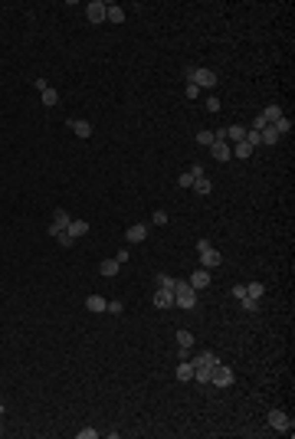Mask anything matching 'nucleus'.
<instances>
[{
	"label": "nucleus",
	"instance_id": "1",
	"mask_svg": "<svg viewBox=\"0 0 295 439\" xmlns=\"http://www.w3.org/2000/svg\"><path fill=\"white\" fill-rule=\"evenodd\" d=\"M174 305H177V308H184V311L197 308V289L190 282H184V279L174 285Z\"/></svg>",
	"mask_w": 295,
	"mask_h": 439
},
{
	"label": "nucleus",
	"instance_id": "2",
	"mask_svg": "<svg viewBox=\"0 0 295 439\" xmlns=\"http://www.w3.org/2000/svg\"><path fill=\"white\" fill-rule=\"evenodd\" d=\"M184 75H187V82H194L197 89H213V85H217V73H213V69H197V66H187Z\"/></svg>",
	"mask_w": 295,
	"mask_h": 439
},
{
	"label": "nucleus",
	"instance_id": "3",
	"mask_svg": "<svg viewBox=\"0 0 295 439\" xmlns=\"http://www.w3.org/2000/svg\"><path fill=\"white\" fill-rule=\"evenodd\" d=\"M210 384H213V387H230V384H233V370H230L226 364H213Z\"/></svg>",
	"mask_w": 295,
	"mask_h": 439
},
{
	"label": "nucleus",
	"instance_id": "4",
	"mask_svg": "<svg viewBox=\"0 0 295 439\" xmlns=\"http://www.w3.org/2000/svg\"><path fill=\"white\" fill-rule=\"evenodd\" d=\"M266 420H269V426H272L276 433H292V420H289L282 410H269Z\"/></svg>",
	"mask_w": 295,
	"mask_h": 439
},
{
	"label": "nucleus",
	"instance_id": "5",
	"mask_svg": "<svg viewBox=\"0 0 295 439\" xmlns=\"http://www.w3.org/2000/svg\"><path fill=\"white\" fill-rule=\"evenodd\" d=\"M69 223H73V217H69V213L63 210V207H59V210H53V223H49V236H59V233H63L66 226H69Z\"/></svg>",
	"mask_w": 295,
	"mask_h": 439
},
{
	"label": "nucleus",
	"instance_id": "6",
	"mask_svg": "<svg viewBox=\"0 0 295 439\" xmlns=\"http://www.w3.org/2000/svg\"><path fill=\"white\" fill-rule=\"evenodd\" d=\"M197 253H200V265L203 269H217V265L223 262L220 249H213V246H203V249H197Z\"/></svg>",
	"mask_w": 295,
	"mask_h": 439
},
{
	"label": "nucleus",
	"instance_id": "7",
	"mask_svg": "<svg viewBox=\"0 0 295 439\" xmlns=\"http://www.w3.org/2000/svg\"><path fill=\"white\" fill-rule=\"evenodd\" d=\"M85 17H89V23H105V3L102 0L85 3Z\"/></svg>",
	"mask_w": 295,
	"mask_h": 439
},
{
	"label": "nucleus",
	"instance_id": "8",
	"mask_svg": "<svg viewBox=\"0 0 295 439\" xmlns=\"http://www.w3.org/2000/svg\"><path fill=\"white\" fill-rule=\"evenodd\" d=\"M69 128L75 131V138H82V141L85 138H92V121H85V118H73L69 121Z\"/></svg>",
	"mask_w": 295,
	"mask_h": 439
},
{
	"label": "nucleus",
	"instance_id": "9",
	"mask_svg": "<svg viewBox=\"0 0 295 439\" xmlns=\"http://www.w3.org/2000/svg\"><path fill=\"white\" fill-rule=\"evenodd\" d=\"M125 239H128V243H145L148 239V226L145 223H131L128 233H125Z\"/></svg>",
	"mask_w": 295,
	"mask_h": 439
},
{
	"label": "nucleus",
	"instance_id": "10",
	"mask_svg": "<svg viewBox=\"0 0 295 439\" xmlns=\"http://www.w3.org/2000/svg\"><path fill=\"white\" fill-rule=\"evenodd\" d=\"M187 282L194 285L197 292H200V289H207V285H210V269H203V265H200V269H197V272L190 275V279H187Z\"/></svg>",
	"mask_w": 295,
	"mask_h": 439
},
{
	"label": "nucleus",
	"instance_id": "11",
	"mask_svg": "<svg viewBox=\"0 0 295 439\" xmlns=\"http://www.w3.org/2000/svg\"><path fill=\"white\" fill-rule=\"evenodd\" d=\"M210 154L217 157V161H230V157H233V147L226 145V141H213V145H210Z\"/></svg>",
	"mask_w": 295,
	"mask_h": 439
},
{
	"label": "nucleus",
	"instance_id": "12",
	"mask_svg": "<svg viewBox=\"0 0 295 439\" xmlns=\"http://www.w3.org/2000/svg\"><path fill=\"white\" fill-rule=\"evenodd\" d=\"M89 229H92V226H89V220H73V223L66 226V233H69L73 239H79V236H85Z\"/></svg>",
	"mask_w": 295,
	"mask_h": 439
},
{
	"label": "nucleus",
	"instance_id": "13",
	"mask_svg": "<svg viewBox=\"0 0 295 439\" xmlns=\"http://www.w3.org/2000/svg\"><path fill=\"white\" fill-rule=\"evenodd\" d=\"M154 305L157 308H171V305H174V289H157L154 292Z\"/></svg>",
	"mask_w": 295,
	"mask_h": 439
},
{
	"label": "nucleus",
	"instance_id": "14",
	"mask_svg": "<svg viewBox=\"0 0 295 439\" xmlns=\"http://www.w3.org/2000/svg\"><path fill=\"white\" fill-rule=\"evenodd\" d=\"M85 308L92 311V315H102V311H109V302H105L102 295H89V298H85Z\"/></svg>",
	"mask_w": 295,
	"mask_h": 439
},
{
	"label": "nucleus",
	"instance_id": "15",
	"mask_svg": "<svg viewBox=\"0 0 295 439\" xmlns=\"http://www.w3.org/2000/svg\"><path fill=\"white\" fill-rule=\"evenodd\" d=\"M105 20L109 23H125V10L118 3H105Z\"/></svg>",
	"mask_w": 295,
	"mask_h": 439
},
{
	"label": "nucleus",
	"instance_id": "16",
	"mask_svg": "<svg viewBox=\"0 0 295 439\" xmlns=\"http://www.w3.org/2000/svg\"><path fill=\"white\" fill-rule=\"evenodd\" d=\"M259 118L266 121V125H276V121L282 118V109H279V105H266V109H262V115H259Z\"/></svg>",
	"mask_w": 295,
	"mask_h": 439
},
{
	"label": "nucleus",
	"instance_id": "17",
	"mask_svg": "<svg viewBox=\"0 0 295 439\" xmlns=\"http://www.w3.org/2000/svg\"><path fill=\"white\" fill-rule=\"evenodd\" d=\"M174 377L177 380H194V364H190V361H181L177 370H174Z\"/></svg>",
	"mask_w": 295,
	"mask_h": 439
},
{
	"label": "nucleus",
	"instance_id": "18",
	"mask_svg": "<svg viewBox=\"0 0 295 439\" xmlns=\"http://www.w3.org/2000/svg\"><path fill=\"white\" fill-rule=\"evenodd\" d=\"M118 269H121V262H118V259H102V275H105V279L118 275Z\"/></svg>",
	"mask_w": 295,
	"mask_h": 439
},
{
	"label": "nucleus",
	"instance_id": "19",
	"mask_svg": "<svg viewBox=\"0 0 295 439\" xmlns=\"http://www.w3.org/2000/svg\"><path fill=\"white\" fill-rule=\"evenodd\" d=\"M190 364H207V367H213V364H220V357H217V354H213V351H203V354H197L194 357V361H190Z\"/></svg>",
	"mask_w": 295,
	"mask_h": 439
},
{
	"label": "nucleus",
	"instance_id": "20",
	"mask_svg": "<svg viewBox=\"0 0 295 439\" xmlns=\"http://www.w3.org/2000/svg\"><path fill=\"white\" fill-rule=\"evenodd\" d=\"M259 138H262V145H279V131L272 128V125H266V128H259Z\"/></svg>",
	"mask_w": 295,
	"mask_h": 439
},
{
	"label": "nucleus",
	"instance_id": "21",
	"mask_svg": "<svg viewBox=\"0 0 295 439\" xmlns=\"http://www.w3.org/2000/svg\"><path fill=\"white\" fill-rule=\"evenodd\" d=\"M174 338H177V344H181V351L194 348V334H190V331H184V328H181V331L174 334Z\"/></svg>",
	"mask_w": 295,
	"mask_h": 439
},
{
	"label": "nucleus",
	"instance_id": "22",
	"mask_svg": "<svg viewBox=\"0 0 295 439\" xmlns=\"http://www.w3.org/2000/svg\"><path fill=\"white\" fill-rule=\"evenodd\" d=\"M210 370H213V367L197 364V367H194V380H200V384H210Z\"/></svg>",
	"mask_w": 295,
	"mask_h": 439
},
{
	"label": "nucleus",
	"instance_id": "23",
	"mask_svg": "<svg viewBox=\"0 0 295 439\" xmlns=\"http://www.w3.org/2000/svg\"><path fill=\"white\" fill-rule=\"evenodd\" d=\"M39 95H43V105H46V109H53L56 102H59V92H56V89H49V85H46L43 92H39Z\"/></svg>",
	"mask_w": 295,
	"mask_h": 439
},
{
	"label": "nucleus",
	"instance_id": "24",
	"mask_svg": "<svg viewBox=\"0 0 295 439\" xmlns=\"http://www.w3.org/2000/svg\"><path fill=\"white\" fill-rule=\"evenodd\" d=\"M226 138H230V141H243V138H246V128H243V125H230V128H226Z\"/></svg>",
	"mask_w": 295,
	"mask_h": 439
},
{
	"label": "nucleus",
	"instance_id": "25",
	"mask_svg": "<svg viewBox=\"0 0 295 439\" xmlns=\"http://www.w3.org/2000/svg\"><path fill=\"white\" fill-rule=\"evenodd\" d=\"M272 128L279 131V138H282V135H289V131H292V118H286V115H282V118H279L276 125H272Z\"/></svg>",
	"mask_w": 295,
	"mask_h": 439
},
{
	"label": "nucleus",
	"instance_id": "26",
	"mask_svg": "<svg viewBox=\"0 0 295 439\" xmlns=\"http://www.w3.org/2000/svg\"><path fill=\"white\" fill-rule=\"evenodd\" d=\"M262 292H266V289H262V282H249V285H246V295H249V298H256V302L262 298Z\"/></svg>",
	"mask_w": 295,
	"mask_h": 439
},
{
	"label": "nucleus",
	"instance_id": "27",
	"mask_svg": "<svg viewBox=\"0 0 295 439\" xmlns=\"http://www.w3.org/2000/svg\"><path fill=\"white\" fill-rule=\"evenodd\" d=\"M249 154H253V145H246V141H236V157H240V161H246Z\"/></svg>",
	"mask_w": 295,
	"mask_h": 439
},
{
	"label": "nucleus",
	"instance_id": "28",
	"mask_svg": "<svg viewBox=\"0 0 295 439\" xmlns=\"http://www.w3.org/2000/svg\"><path fill=\"white\" fill-rule=\"evenodd\" d=\"M194 190H197V193H210V190H213V183L207 181V177H197V181H194Z\"/></svg>",
	"mask_w": 295,
	"mask_h": 439
},
{
	"label": "nucleus",
	"instance_id": "29",
	"mask_svg": "<svg viewBox=\"0 0 295 439\" xmlns=\"http://www.w3.org/2000/svg\"><path fill=\"white\" fill-rule=\"evenodd\" d=\"M197 145L210 147V145H213V131H197Z\"/></svg>",
	"mask_w": 295,
	"mask_h": 439
},
{
	"label": "nucleus",
	"instance_id": "30",
	"mask_svg": "<svg viewBox=\"0 0 295 439\" xmlns=\"http://www.w3.org/2000/svg\"><path fill=\"white\" fill-rule=\"evenodd\" d=\"M243 141H246V145H262V138H259V131H253V128H246V138H243Z\"/></svg>",
	"mask_w": 295,
	"mask_h": 439
},
{
	"label": "nucleus",
	"instance_id": "31",
	"mask_svg": "<svg viewBox=\"0 0 295 439\" xmlns=\"http://www.w3.org/2000/svg\"><path fill=\"white\" fill-rule=\"evenodd\" d=\"M194 181H197V177L190 174V171H184V174L177 177V183H181V187H184V190H187V187H194Z\"/></svg>",
	"mask_w": 295,
	"mask_h": 439
},
{
	"label": "nucleus",
	"instance_id": "32",
	"mask_svg": "<svg viewBox=\"0 0 295 439\" xmlns=\"http://www.w3.org/2000/svg\"><path fill=\"white\" fill-rule=\"evenodd\" d=\"M177 279H171V275H157V289H174Z\"/></svg>",
	"mask_w": 295,
	"mask_h": 439
},
{
	"label": "nucleus",
	"instance_id": "33",
	"mask_svg": "<svg viewBox=\"0 0 295 439\" xmlns=\"http://www.w3.org/2000/svg\"><path fill=\"white\" fill-rule=\"evenodd\" d=\"M99 436V430H92V426H82V430H79V439H95Z\"/></svg>",
	"mask_w": 295,
	"mask_h": 439
},
{
	"label": "nucleus",
	"instance_id": "34",
	"mask_svg": "<svg viewBox=\"0 0 295 439\" xmlns=\"http://www.w3.org/2000/svg\"><path fill=\"white\" fill-rule=\"evenodd\" d=\"M56 243H59V246H73L75 239H73V236H69V233H66V229H63V233H59V236H56Z\"/></svg>",
	"mask_w": 295,
	"mask_h": 439
},
{
	"label": "nucleus",
	"instance_id": "35",
	"mask_svg": "<svg viewBox=\"0 0 295 439\" xmlns=\"http://www.w3.org/2000/svg\"><path fill=\"white\" fill-rule=\"evenodd\" d=\"M184 95H187V99H197V95H200V89H197L194 82H187V85H184Z\"/></svg>",
	"mask_w": 295,
	"mask_h": 439
},
{
	"label": "nucleus",
	"instance_id": "36",
	"mask_svg": "<svg viewBox=\"0 0 295 439\" xmlns=\"http://www.w3.org/2000/svg\"><path fill=\"white\" fill-rule=\"evenodd\" d=\"M240 302H243V308H246V311H256L259 308V302H256V298H249V295H246V298H240Z\"/></svg>",
	"mask_w": 295,
	"mask_h": 439
},
{
	"label": "nucleus",
	"instance_id": "37",
	"mask_svg": "<svg viewBox=\"0 0 295 439\" xmlns=\"http://www.w3.org/2000/svg\"><path fill=\"white\" fill-rule=\"evenodd\" d=\"M207 111H220V99H217V95L207 99Z\"/></svg>",
	"mask_w": 295,
	"mask_h": 439
},
{
	"label": "nucleus",
	"instance_id": "38",
	"mask_svg": "<svg viewBox=\"0 0 295 439\" xmlns=\"http://www.w3.org/2000/svg\"><path fill=\"white\" fill-rule=\"evenodd\" d=\"M151 220H154L157 226H164V223H167V213H164V210H154V217H151Z\"/></svg>",
	"mask_w": 295,
	"mask_h": 439
},
{
	"label": "nucleus",
	"instance_id": "39",
	"mask_svg": "<svg viewBox=\"0 0 295 439\" xmlns=\"http://www.w3.org/2000/svg\"><path fill=\"white\" fill-rule=\"evenodd\" d=\"M233 298H246V285H233Z\"/></svg>",
	"mask_w": 295,
	"mask_h": 439
},
{
	"label": "nucleus",
	"instance_id": "40",
	"mask_svg": "<svg viewBox=\"0 0 295 439\" xmlns=\"http://www.w3.org/2000/svg\"><path fill=\"white\" fill-rule=\"evenodd\" d=\"M109 311H111V315H121V311H125V305H121V302H109Z\"/></svg>",
	"mask_w": 295,
	"mask_h": 439
},
{
	"label": "nucleus",
	"instance_id": "41",
	"mask_svg": "<svg viewBox=\"0 0 295 439\" xmlns=\"http://www.w3.org/2000/svg\"><path fill=\"white\" fill-rule=\"evenodd\" d=\"M190 174H194V177H203V164H190Z\"/></svg>",
	"mask_w": 295,
	"mask_h": 439
}]
</instances>
